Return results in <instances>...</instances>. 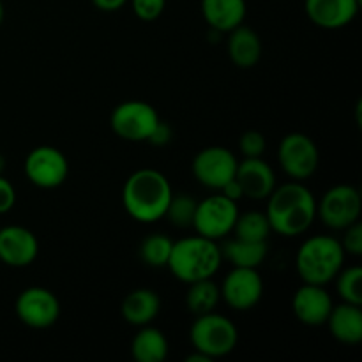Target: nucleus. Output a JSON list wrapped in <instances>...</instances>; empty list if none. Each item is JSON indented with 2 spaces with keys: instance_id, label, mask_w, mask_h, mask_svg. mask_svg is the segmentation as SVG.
Instances as JSON below:
<instances>
[{
  "instance_id": "f257e3e1",
  "label": "nucleus",
  "mask_w": 362,
  "mask_h": 362,
  "mask_svg": "<svg viewBox=\"0 0 362 362\" xmlns=\"http://www.w3.org/2000/svg\"><path fill=\"white\" fill-rule=\"evenodd\" d=\"M267 200L269 225L272 232L283 237L300 235L317 219V200L300 180L274 187Z\"/></svg>"
},
{
  "instance_id": "f03ea898",
  "label": "nucleus",
  "mask_w": 362,
  "mask_h": 362,
  "mask_svg": "<svg viewBox=\"0 0 362 362\" xmlns=\"http://www.w3.org/2000/svg\"><path fill=\"white\" fill-rule=\"evenodd\" d=\"M172 184L159 170L141 168L131 173L122 187V205L138 223H156L165 218L172 200Z\"/></svg>"
},
{
  "instance_id": "7ed1b4c3",
  "label": "nucleus",
  "mask_w": 362,
  "mask_h": 362,
  "mask_svg": "<svg viewBox=\"0 0 362 362\" xmlns=\"http://www.w3.org/2000/svg\"><path fill=\"white\" fill-rule=\"evenodd\" d=\"M221 260L223 255L218 243L197 233L173 243L166 267L179 281L189 285L212 278L221 267Z\"/></svg>"
},
{
  "instance_id": "20e7f679",
  "label": "nucleus",
  "mask_w": 362,
  "mask_h": 362,
  "mask_svg": "<svg viewBox=\"0 0 362 362\" xmlns=\"http://www.w3.org/2000/svg\"><path fill=\"white\" fill-rule=\"evenodd\" d=\"M345 255L341 243L334 237H310L300 244L299 251H297V274L303 279V283L325 286L343 269Z\"/></svg>"
},
{
  "instance_id": "39448f33",
  "label": "nucleus",
  "mask_w": 362,
  "mask_h": 362,
  "mask_svg": "<svg viewBox=\"0 0 362 362\" xmlns=\"http://www.w3.org/2000/svg\"><path fill=\"white\" fill-rule=\"evenodd\" d=\"M189 339L194 350L214 361L226 357L235 350L239 343V331L230 318L211 311L198 315L189 329Z\"/></svg>"
},
{
  "instance_id": "423d86ee",
  "label": "nucleus",
  "mask_w": 362,
  "mask_h": 362,
  "mask_svg": "<svg viewBox=\"0 0 362 362\" xmlns=\"http://www.w3.org/2000/svg\"><path fill=\"white\" fill-rule=\"evenodd\" d=\"M237 216H239L237 202L230 200L221 193L211 194L197 204L193 228L197 230L198 235L218 243L219 239H225L233 232Z\"/></svg>"
},
{
  "instance_id": "0eeeda50",
  "label": "nucleus",
  "mask_w": 362,
  "mask_h": 362,
  "mask_svg": "<svg viewBox=\"0 0 362 362\" xmlns=\"http://www.w3.org/2000/svg\"><path fill=\"white\" fill-rule=\"evenodd\" d=\"M362 198L357 187L350 184H338L325 191L320 204H317V216L325 226L332 230H345L361 219Z\"/></svg>"
},
{
  "instance_id": "6e6552de",
  "label": "nucleus",
  "mask_w": 362,
  "mask_h": 362,
  "mask_svg": "<svg viewBox=\"0 0 362 362\" xmlns=\"http://www.w3.org/2000/svg\"><path fill=\"white\" fill-rule=\"evenodd\" d=\"M159 115L152 105L145 101H124L113 108L110 126L113 133L126 141H147Z\"/></svg>"
},
{
  "instance_id": "1a4fd4ad",
  "label": "nucleus",
  "mask_w": 362,
  "mask_h": 362,
  "mask_svg": "<svg viewBox=\"0 0 362 362\" xmlns=\"http://www.w3.org/2000/svg\"><path fill=\"white\" fill-rule=\"evenodd\" d=\"M279 165L293 180H306L317 172L320 152L317 144L304 133H290L279 144Z\"/></svg>"
},
{
  "instance_id": "9d476101",
  "label": "nucleus",
  "mask_w": 362,
  "mask_h": 362,
  "mask_svg": "<svg viewBox=\"0 0 362 362\" xmlns=\"http://www.w3.org/2000/svg\"><path fill=\"white\" fill-rule=\"evenodd\" d=\"M18 320L30 329H48L60 317V303L55 293L42 286H28L21 290L14 303Z\"/></svg>"
},
{
  "instance_id": "9b49d317",
  "label": "nucleus",
  "mask_w": 362,
  "mask_h": 362,
  "mask_svg": "<svg viewBox=\"0 0 362 362\" xmlns=\"http://www.w3.org/2000/svg\"><path fill=\"white\" fill-rule=\"evenodd\" d=\"M25 175L41 189H53L66 182L69 175L67 158L52 145H41L28 152L25 159Z\"/></svg>"
},
{
  "instance_id": "f8f14e48",
  "label": "nucleus",
  "mask_w": 362,
  "mask_h": 362,
  "mask_svg": "<svg viewBox=\"0 0 362 362\" xmlns=\"http://www.w3.org/2000/svg\"><path fill=\"white\" fill-rule=\"evenodd\" d=\"M237 165H239V161L230 148L212 145V147L202 148L194 156L191 170H193L194 179L202 186L212 191H219L235 177Z\"/></svg>"
},
{
  "instance_id": "ddd939ff",
  "label": "nucleus",
  "mask_w": 362,
  "mask_h": 362,
  "mask_svg": "<svg viewBox=\"0 0 362 362\" xmlns=\"http://www.w3.org/2000/svg\"><path fill=\"white\" fill-rule=\"evenodd\" d=\"M221 299L235 311H250L264 296V279L258 269L233 267L221 285Z\"/></svg>"
},
{
  "instance_id": "4468645a",
  "label": "nucleus",
  "mask_w": 362,
  "mask_h": 362,
  "mask_svg": "<svg viewBox=\"0 0 362 362\" xmlns=\"http://www.w3.org/2000/svg\"><path fill=\"white\" fill-rule=\"evenodd\" d=\"M332 297L325 290L324 285H311L303 283V286L297 288L292 299V310L297 320L308 327H320L325 325L329 315H331Z\"/></svg>"
},
{
  "instance_id": "2eb2a0df",
  "label": "nucleus",
  "mask_w": 362,
  "mask_h": 362,
  "mask_svg": "<svg viewBox=\"0 0 362 362\" xmlns=\"http://www.w3.org/2000/svg\"><path fill=\"white\" fill-rule=\"evenodd\" d=\"M39 255L37 237L28 228L9 225L0 228V262L7 267L21 269L34 264Z\"/></svg>"
},
{
  "instance_id": "dca6fc26",
  "label": "nucleus",
  "mask_w": 362,
  "mask_h": 362,
  "mask_svg": "<svg viewBox=\"0 0 362 362\" xmlns=\"http://www.w3.org/2000/svg\"><path fill=\"white\" fill-rule=\"evenodd\" d=\"M359 7L361 0H304L308 18L325 30H338L352 23Z\"/></svg>"
},
{
  "instance_id": "f3484780",
  "label": "nucleus",
  "mask_w": 362,
  "mask_h": 362,
  "mask_svg": "<svg viewBox=\"0 0 362 362\" xmlns=\"http://www.w3.org/2000/svg\"><path fill=\"white\" fill-rule=\"evenodd\" d=\"M235 180L244 197L251 200H265L276 187L274 170L262 158H244L237 165Z\"/></svg>"
},
{
  "instance_id": "a211bd4d",
  "label": "nucleus",
  "mask_w": 362,
  "mask_h": 362,
  "mask_svg": "<svg viewBox=\"0 0 362 362\" xmlns=\"http://www.w3.org/2000/svg\"><path fill=\"white\" fill-rule=\"evenodd\" d=\"M202 16L216 32H230L243 25L246 18V0H200Z\"/></svg>"
},
{
  "instance_id": "6ab92c4d",
  "label": "nucleus",
  "mask_w": 362,
  "mask_h": 362,
  "mask_svg": "<svg viewBox=\"0 0 362 362\" xmlns=\"http://www.w3.org/2000/svg\"><path fill=\"white\" fill-rule=\"evenodd\" d=\"M325 325L331 331L332 338L343 345H357L362 341V311L361 306L343 303L332 306Z\"/></svg>"
},
{
  "instance_id": "aec40b11",
  "label": "nucleus",
  "mask_w": 362,
  "mask_h": 362,
  "mask_svg": "<svg viewBox=\"0 0 362 362\" xmlns=\"http://www.w3.org/2000/svg\"><path fill=\"white\" fill-rule=\"evenodd\" d=\"M161 310V300L159 296L151 288H136L127 293L120 306L124 320L134 327H144L152 324Z\"/></svg>"
},
{
  "instance_id": "412c9836",
  "label": "nucleus",
  "mask_w": 362,
  "mask_h": 362,
  "mask_svg": "<svg viewBox=\"0 0 362 362\" xmlns=\"http://www.w3.org/2000/svg\"><path fill=\"white\" fill-rule=\"evenodd\" d=\"M228 57L240 69H251L257 66L262 59V41L257 32L250 27L239 25L237 28L228 32Z\"/></svg>"
},
{
  "instance_id": "4be33fe9",
  "label": "nucleus",
  "mask_w": 362,
  "mask_h": 362,
  "mask_svg": "<svg viewBox=\"0 0 362 362\" xmlns=\"http://www.w3.org/2000/svg\"><path fill=\"white\" fill-rule=\"evenodd\" d=\"M168 339L151 324L140 327L131 341V356L136 362H163L168 357Z\"/></svg>"
},
{
  "instance_id": "5701e85b",
  "label": "nucleus",
  "mask_w": 362,
  "mask_h": 362,
  "mask_svg": "<svg viewBox=\"0 0 362 362\" xmlns=\"http://www.w3.org/2000/svg\"><path fill=\"white\" fill-rule=\"evenodd\" d=\"M267 251V243H251L235 237L223 246L221 255L233 267L258 269L264 264Z\"/></svg>"
},
{
  "instance_id": "b1692460",
  "label": "nucleus",
  "mask_w": 362,
  "mask_h": 362,
  "mask_svg": "<svg viewBox=\"0 0 362 362\" xmlns=\"http://www.w3.org/2000/svg\"><path fill=\"white\" fill-rule=\"evenodd\" d=\"M219 300H221V292H219L218 285L212 281V278L189 283V290L186 293V306L194 317L214 311Z\"/></svg>"
},
{
  "instance_id": "393cba45",
  "label": "nucleus",
  "mask_w": 362,
  "mask_h": 362,
  "mask_svg": "<svg viewBox=\"0 0 362 362\" xmlns=\"http://www.w3.org/2000/svg\"><path fill=\"white\" fill-rule=\"evenodd\" d=\"M271 232L272 230L265 212L250 211L244 214L239 212L232 233H235L237 239L251 240V243H267Z\"/></svg>"
},
{
  "instance_id": "a878e982",
  "label": "nucleus",
  "mask_w": 362,
  "mask_h": 362,
  "mask_svg": "<svg viewBox=\"0 0 362 362\" xmlns=\"http://www.w3.org/2000/svg\"><path fill=\"white\" fill-rule=\"evenodd\" d=\"M173 240L163 233H152L145 237L140 244V258L145 265L152 269L166 267L170 253H172Z\"/></svg>"
},
{
  "instance_id": "bb28decb",
  "label": "nucleus",
  "mask_w": 362,
  "mask_h": 362,
  "mask_svg": "<svg viewBox=\"0 0 362 362\" xmlns=\"http://www.w3.org/2000/svg\"><path fill=\"white\" fill-rule=\"evenodd\" d=\"M336 286L343 303L362 306V269L349 267L345 271H339L336 276Z\"/></svg>"
},
{
  "instance_id": "cd10ccee",
  "label": "nucleus",
  "mask_w": 362,
  "mask_h": 362,
  "mask_svg": "<svg viewBox=\"0 0 362 362\" xmlns=\"http://www.w3.org/2000/svg\"><path fill=\"white\" fill-rule=\"evenodd\" d=\"M197 204L198 202L187 194H179V197L172 194L165 218H168L175 228H193Z\"/></svg>"
},
{
  "instance_id": "c85d7f7f",
  "label": "nucleus",
  "mask_w": 362,
  "mask_h": 362,
  "mask_svg": "<svg viewBox=\"0 0 362 362\" xmlns=\"http://www.w3.org/2000/svg\"><path fill=\"white\" fill-rule=\"evenodd\" d=\"M239 148L244 158H262L265 148H267V141H265V136L260 131L250 129L240 136Z\"/></svg>"
},
{
  "instance_id": "c756f323",
  "label": "nucleus",
  "mask_w": 362,
  "mask_h": 362,
  "mask_svg": "<svg viewBox=\"0 0 362 362\" xmlns=\"http://www.w3.org/2000/svg\"><path fill=\"white\" fill-rule=\"evenodd\" d=\"M133 13L144 21H154L163 14L166 0H129Z\"/></svg>"
},
{
  "instance_id": "7c9ffc66",
  "label": "nucleus",
  "mask_w": 362,
  "mask_h": 362,
  "mask_svg": "<svg viewBox=\"0 0 362 362\" xmlns=\"http://www.w3.org/2000/svg\"><path fill=\"white\" fill-rule=\"evenodd\" d=\"M345 235L343 239L339 240L343 246V251L352 257H361L362 255V225L361 221H356L354 225L346 226L345 230Z\"/></svg>"
},
{
  "instance_id": "2f4dec72",
  "label": "nucleus",
  "mask_w": 362,
  "mask_h": 362,
  "mask_svg": "<svg viewBox=\"0 0 362 362\" xmlns=\"http://www.w3.org/2000/svg\"><path fill=\"white\" fill-rule=\"evenodd\" d=\"M16 204V191L13 184L0 175V214H6Z\"/></svg>"
},
{
  "instance_id": "473e14b6",
  "label": "nucleus",
  "mask_w": 362,
  "mask_h": 362,
  "mask_svg": "<svg viewBox=\"0 0 362 362\" xmlns=\"http://www.w3.org/2000/svg\"><path fill=\"white\" fill-rule=\"evenodd\" d=\"M172 136H173L172 127H170L166 122H163V120H159L158 126L154 127V131H152V134L148 136L147 141L151 145H154V147H165V145L170 144Z\"/></svg>"
},
{
  "instance_id": "72a5a7b5",
  "label": "nucleus",
  "mask_w": 362,
  "mask_h": 362,
  "mask_svg": "<svg viewBox=\"0 0 362 362\" xmlns=\"http://www.w3.org/2000/svg\"><path fill=\"white\" fill-rule=\"evenodd\" d=\"M219 193L225 194L226 198H230V200H233V202H239L240 198L244 197L243 189H240L239 182H237V180H235V177H233V179L230 180V182H226L225 186H223L221 189H219Z\"/></svg>"
},
{
  "instance_id": "f704fd0d",
  "label": "nucleus",
  "mask_w": 362,
  "mask_h": 362,
  "mask_svg": "<svg viewBox=\"0 0 362 362\" xmlns=\"http://www.w3.org/2000/svg\"><path fill=\"white\" fill-rule=\"evenodd\" d=\"M129 0H92L95 7L99 11H105V13H115V11L122 9Z\"/></svg>"
},
{
  "instance_id": "c9c22d12",
  "label": "nucleus",
  "mask_w": 362,
  "mask_h": 362,
  "mask_svg": "<svg viewBox=\"0 0 362 362\" xmlns=\"http://www.w3.org/2000/svg\"><path fill=\"white\" fill-rule=\"evenodd\" d=\"M186 362H212V361L209 359L207 356H204L202 352L194 350V354H191V356L186 357Z\"/></svg>"
},
{
  "instance_id": "e433bc0d",
  "label": "nucleus",
  "mask_w": 362,
  "mask_h": 362,
  "mask_svg": "<svg viewBox=\"0 0 362 362\" xmlns=\"http://www.w3.org/2000/svg\"><path fill=\"white\" fill-rule=\"evenodd\" d=\"M4 170H6V158H4L2 154H0V175L4 173Z\"/></svg>"
},
{
  "instance_id": "4c0bfd02",
  "label": "nucleus",
  "mask_w": 362,
  "mask_h": 362,
  "mask_svg": "<svg viewBox=\"0 0 362 362\" xmlns=\"http://www.w3.org/2000/svg\"><path fill=\"white\" fill-rule=\"evenodd\" d=\"M2 21H4V4L2 0H0V25H2Z\"/></svg>"
}]
</instances>
